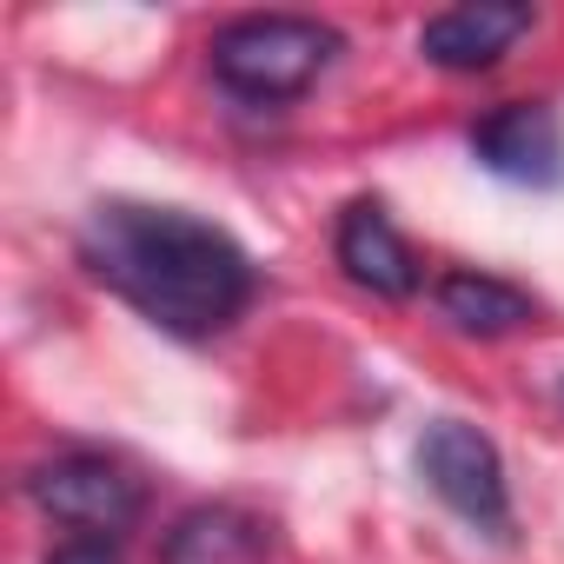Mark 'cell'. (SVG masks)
I'll return each instance as SVG.
<instances>
[{"mask_svg": "<svg viewBox=\"0 0 564 564\" xmlns=\"http://www.w3.org/2000/svg\"><path fill=\"white\" fill-rule=\"evenodd\" d=\"M80 259L147 326L186 346L219 339L259 293V272L226 226L147 199H100L80 219Z\"/></svg>", "mask_w": 564, "mask_h": 564, "instance_id": "obj_1", "label": "cell"}, {"mask_svg": "<svg viewBox=\"0 0 564 564\" xmlns=\"http://www.w3.org/2000/svg\"><path fill=\"white\" fill-rule=\"evenodd\" d=\"M339 54H346L339 28H326L313 14H239V21L213 28V41H206L213 80L246 107L300 100L306 87H319V74Z\"/></svg>", "mask_w": 564, "mask_h": 564, "instance_id": "obj_2", "label": "cell"}, {"mask_svg": "<svg viewBox=\"0 0 564 564\" xmlns=\"http://www.w3.org/2000/svg\"><path fill=\"white\" fill-rule=\"evenodd\" d=\"M28 498L54 524L80 531V538H107V544L147 518V485L107 452H54V458H41L28 471Z\"/></svg>", "mask_w": 564, "mask_h": 564, "instance_id": "obj_3", "label": "cell"}, {"mask_svg": "<svg viewBox=\"0 0 564 564\" xmlns=\"http://www.w3.org/2000/svg\"><path fill=\"white\" fill-rule=\"evenodd\" d=\"M419 471L432 485L438 505H452L471 531L511 544V485H505V458L498 445L465 425V419H432L419 438Z\"/></svg>", "mask_w": 564, "mask_h": 564, "instance_id": "obj_4", "label": "cell"}, {"mask_svg": "<svg viewBox=\"0 0 564 564\" xmlns=\"http://www.w3.org/2000/svg\"><path fill=\"white\" fill-rule=\"evenodd\" d=\"M465 140H471V160L505 186H531V193L564 186V120L551 100H505L485 120H471Z\"/></svg>", "mask_w": 564, "mask_h": 564, "instance_id": "obj_5", "label": "cell"}, {"mask_svg": "<svg viewBox=\"0 0 564 564\" xmlns=\"http://www.w3.org/2000/svg\"><path fill=\"white\" fill-rule=\"evenodd\" d=\"M333 259H339V272L352 279V286L372 293V300H412V293L425 286V265H419L412 239L392 226V213H386L379 199H352V206L339 213V226H333Z\"/></svg>", "mask_w": 564, "mask_h": 564, "instance_id": "obj_6", "label": "cell"}, {"mask_svg": "<svg viewBox=\"0 0 564 564\" xmlns=\"http://www.w3.org/2000/svg\"><path fill=\"white\" fill-rule=\"evenodd\" d=\"M531 8L524 0H465V8H445L419 28V54L445 74H491L524 34H531Z\"/></svg>", "mask_w": 564, "mask_h": 564, "instance_id": "obj_7", "label": "cell"}, {"mask_svg": "<svg viewBox=\"0 0 564 564\" xmlns=\"http://www.w3.org/2000/svg\"><path fill=\"white\" fill-rule=\"evenodd\" d=\"M272 557V524L246 505H193L173 518L160 564H265Z\"/></svg>", "mask_w": 564, "mask_h": 564, "instance_id": "obj_8", "label": "cell"}, {"mask_svg": "<svg viewBox=\"0 0 564 564\" xmlns=\"http://www.w3.org/2000/svg\"><path fill=\"white\" fill-rule=\"evenodd\" d=\"M432 300H438V319H445L452 333H465V339H511V333H524V326L538 319V300H531V293H518L511 279L478 272V265L438 272Z\"/></svg>", "mask_w": 564, "mask_h": 564, "instance_id": "obj_9", "label": "cell"}, {"mask_svg": "<svg viewBox=\"0 0 564 564\" xmlns=\"http://www.w3.org/2000/svg\"><path fill=\"white\" fill-rule=\"evenodd\" d=\"M47 564H120V551L107 544V538H74L67 551H54Z\"/></svg>", "mask_w": 564, "mask_h": 564, "instance_id": "obj_10", "label": "cell"}, {"mask_svg": "<svg viewBox=\"0 0 564 564\" xmlns=\"http://www.w3.org/2000/svg\"><path fill=\"white\" fill-rule=\"evenodd\" d=\"M557 399H564V386H557Z\"/></svg>", "mask_w": 564, "mask_h": 564, "instance_id": "obj_11", "label": "cell"}]
</instances>
